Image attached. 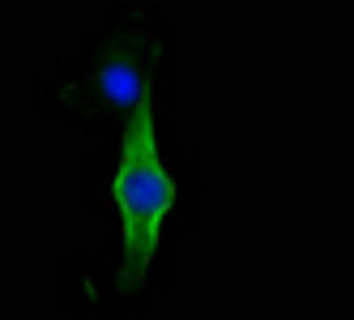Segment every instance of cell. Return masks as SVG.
Here are the masks:
<instances>
[{
    "instance_id": "6da1fadb",
    "label": "cell",
    "mask_w": 354,
    "mask_h": 320,
    "mask_svg": "<svg viewBox=\"0 0 354 320\" xmlns=\"http://www.w3.org/2000/svg\"><path fill=\"white\" fill-rule=\"evenodd\" d=\"M111 201H115L120 235H124L120 278H124V286H137L149 274V261H154L158 239H162V223L175 209V180L162 162L158 133H154V94L124 120Z\"/></svg>"
},
{
    "instance_id": "7a4b0ae2",
    "label": "cell",
    "mask_w": 354,
    "mask_h": 320,
    "mask_svg": "<svg viewBox=\"0 0 354 320\" xmlns=\"http://www.w3.org/2000/svg\"><path fill=\"white\" fill-rule=\"evenodd\" d=\"M82 94L94 103V111L129 120L145 98L154 94L149 82H145V43H141V35L115 30L103 47H98V56L90 60Z\"/></svg>"
}]
</instances>
